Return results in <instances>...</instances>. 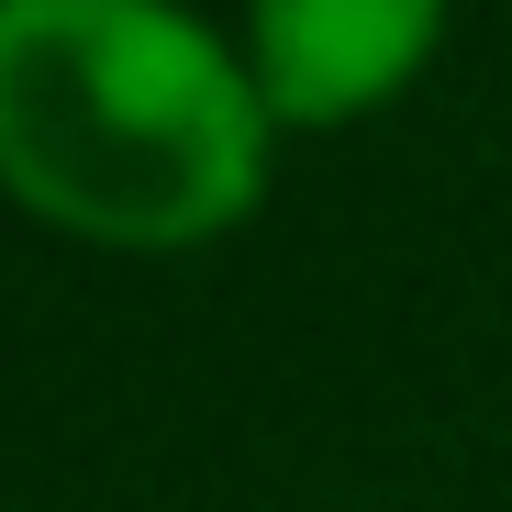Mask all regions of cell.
<instances>
[{
  "mask_svg": "<svg viewBox=\"0 0 512 512\" xmlns=\"http://www.w3.org/2000/svg\"><path fill=\"white\" fill-rule=\"evenodd\" d=\"M268 179V101L179 0H0V190L101 245H201Z\"/></svg>",
  "mask_w": 512,
  "mask_h": 512,
  "instance_id": "obj_1",
  "label": "cell"
},
{
  "mask_svg": "<svg viewBox=\"0 0 512 512\" xmlns=\"http://www.w3.org/2000/svg\"><path fill=\"white\" fill-rule=\"evenodd\" d=\"M446 0H256L245 12V78L268 123H357L423 67Z\"/></svg>",
  "mask_w": 512,
  "mask_h": 512,
  "instance_id": "obj_2",
  "label": "cell"
}]
</instances>
